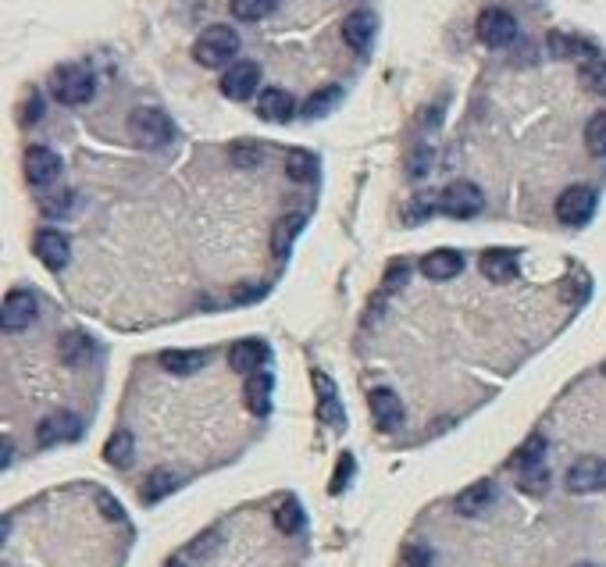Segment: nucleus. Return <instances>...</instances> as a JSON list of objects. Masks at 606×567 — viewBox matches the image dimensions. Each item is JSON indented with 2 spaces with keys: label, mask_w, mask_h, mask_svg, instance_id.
I'll use <instances>...</instances> for the list:
<instances>
[{
  "label": "nucleus",
  "mask_w": 606,
  "mask_h": 567,
  "mask_svg": "<svg viewBox=\"0 0 606 567\" xmlns=\"http://www.w3.org/2000/svg\"><path fill=\"white\" fill-rule=\"evenodd\" d=\"M518 253L513 250H485L481 253V275L485 279H493V282H510V279H518Z\"/></svg>",
  "instance_id": "obj_19"
},
{
  "label": "nucleus",
  "mask_w": 606,
  "mask_h": 567,
  "mask_svg": "<svg viewBox=\"0 0 606 567\" xmlns=\"http://www.w3.org/2000/svg\"><path fill=\"white\" fill-rule=\"evenodd\" d=\"M54 97L61 103H68V108H79V103H89L97 94V79H94V72L83 68V65H65V68H57L54 72Z\"/></svg>",
  "instance_id": "obj_3"
},
{
  "label": "nucleus",
  "mask_w": 606,
  "mask_h": 567,
  "mask_svg": "<svg viewBox=\"0 0 606 567\" xmlns=\"http://www.w3.org/2000/svg\"><path fill=\"white\" fill-rule=\"evenodd\" d=\"M596 204H599V197H596L593 186H585V183L567 186L556 197V218L564 221V226H574V229L588 226V221H593V215H596Z\"/></svg>",
  "instance_id": "obj_4"
},
{
  "label": "nucleus",
  "mask_w": 606,
  "mask_h": 567,
  "mask_svg": "<svg viewBox=\"0 0 606 567\" xmlns=\"http://www.w3.org/2000/svg\"><path fill=\"white\" fill-rule=\"evenodd\" d=\"M407 564H411V567H429L432 554L424 546H411V549H407Z\"/></svg>",
  "instance_id": "obj_40"
},
{
  "label": "nucleus",
  "mask_w": 606,
  "mask_h": 567,
  "mask_svg": "<svg viewBox=\"0 0 606 567\" xmlns=\"http://www.w3.org/2000/svg\"><path fill=\"white\" fill-rule=\"evenodd\" d=\"M513 468H518V475H521V471L545 468V439H542V436H528L521 450L513 454Z\"/></svg>",
  "instance_id": "obj_29"
},
{
  "label": "nucleus",
  "mask_w": 606,
  "mask_h": 567,
  "mask_svg": "<svg viewBox=\"0 0 606 567\" xmlns=\"http://www.w3.org/2000/svg\"><path fill=\"white\" fill-rule=\"evenodd\" d=\"M57 353H61V361H65V364L79 368V364L89 361V353H94V339H89L86 332H79V328H72V332L61 336Z\"/></svg>",
  "instance_id": "obj_21"
},
{
  "label": "nucleus",
  "mask_w": 606,
  "mask_h": 567,
  "mask_svg": "<svg viewBox=\"0 0 606 567\" xmlns=\"http://www.w3.org/2000/svg\"><path fill=\"white\" fill-rule=\"evenodd\" d=\"M229 157H232L236 168H257V164L264 161V151L257 143H236Z\"/></svg>",
  "instance_id": "obj_35"
},
{
  "label": "nucleus",
  "mask_w": 606,
  "mask_h": 567,
  "mask_svg": "<svg viewBox=\"0 0 606 567\" xmlns=\"http://www.w3.org/2000/svg\"><path fill=\"white\" fill-rule=\"evenodd\" d=\"M285 175L293 178V183L307 186L317 178V157L311 151H290V157H285Z\"/></svg>",
  "instance_id": "obj_27"
},
{
  "label": "nucleus",
  "mask_w": 606,
  "mask_h": 567,
  "mask_svg": "<svg viewBox=\"0 0 606 567\" xmlns=\"http://www.w3.org/2000/svg\"><path fill=\"white\" fill-rule=\"evenodd\" d=\"M275 525H279V532H285V535L303 532V525H307V517H303V506H300L296 500H282L279 511H275Z\"/></svg>",
  "instance_id": "obj_32"
},
{
  "label": "nucleus",
  "mask_w": 606,
  "mask_h": 567,
  "mask_svg": "<svg viewBox=\"0 0 606 567\" xmlns=\"http://www.w3.org/2000/svg\"><path fill=\"white\" fill-rule=\"evenodd\" d=\"M175 489H178V475L169 471V468H158V471L147 475L140 497H143V503H161L164 497H172Z\"/></svg>",
  "instance_id": "obj_24"
},
{
  "label": "nucleus",
  "mask_w": 606,
  "mask_h": 567,
  "mask_svg": "<svg viewBox=\"0 0 606 567\" xmlns=\"http://www.w3.org/2000/svg\"><path fill=\"white\" fill-rule=\"evenodd\" d=\"M257 86H261V65L253 62H236L221 76V94L229 100H250L257 94Z\"/></svg>",
  "instance_id": "obj_10"
},
{
  "label": "nucleus",
  "mask_w": 606,
  "mask_h": 567,
  "mask_svg": "<svg viewBox=\"0 0 606 567\" xmlns=\"http://www.w3.org/2000/svg\"><path fill=\"white\" fill-rule=\"evenodd\" d=\"M132 457H136V443H132V436H129L126 428L115 432V436L108 439V446H104V460H108V465H115V468H129Z\"/></svg>",
  "instance_id": "obj_28"
},
{
  "label": "nucleus",
  "mask_w": 606,
  "mask_h": 567,
  "mask_svg": "<svg viewBox=\"0 0 606 567\" xmlns=\"http://www.w3.org/2000/svg\"><path fill=\"white\" fill-rule=\"evenodd\" d=\"M421 272L429 275L432 282H450V279H457L464 272V253L457 250H432V253H424L421 258Z\"/></svg>",
  "instance_id": "obj_14"
},
{
  "label": "nucleus",
  "mask_w": 606,
  "mask_h": 567,
  "mask_svg": "<svg viewBox=\"0 0 606 567\" xmlns=\"http://www.w3.org/2000/svg\"><path fill=\"white\" fill-rule=\"evenodd\" d=\"M36 318H40L36 293H29V290L8 293V301H4V332L19 336V332H25V328H33Z\"/></svg>",
  "instance_id": "obj_8"
},
{
  "label": "nucleus",
  "mask_w": 606,
  "mask_h": 567,
  "mask_svg": "<svg viewBox=\"0 0 606 567\" xmlns=\"http://www.w3.org/2000/svg\"><path fill=\"white\" fill-rule=\"evenodd\" d=\"M25 178L36 189H47L61 178V157L51 151V146H29L25 151Z\"/></svg>",
  "instance_id": "obj_9"
},
{
  "label": "nucleus",
  "mask_w": 606,
  "mask_h": 567,
  "mask_svg": "<svg viewBox=\"0 0 606 567\" xmlns=\"http://www.w3.org/2000/svg\"><path fill=\"white\" fill-rule=\"evenodd\" d=\"M478 40L493 51L510 47V43L518 40V19L504 8H485L478 14Z\"/></svg>",
  "instance_id": "obj_5"
},
{
  "label": "nucleus",
  "mask_w": 606,
  "mask_h": 567,
  "mask_svg": "<svg viewBox=\"0 0 606 567\" xmlns=\"http://www.w3.org/2000/svg\"><path fill=\"white\" fill-rule=\"evenodd\" d=\"M264 361H268V347L261 339H239V342H232L229 364H232V371H239V375H257V371L264 368Z\"/></svg>",
  "instance_id": "obj_16"
},
{
  "label": "nucleus",
  "mask_w": 606,
  "mask_h": 567,
  "mask_svg": "<svg viewBox=\"0 0 606 567\" xmlns=\"http://www.w3.org/2000/svg\"><path fill=\"white\" fill-rule=\"evenodd\" d=\"M236 54H239V33L232 25H207L193 43L196 65H204V68L236 65Z\"/></svg>",
  "instance_id": "obj_1"
},
{
  "label": "nucleus",
  "mask_w": 606,
  "mask_h": 567,
  "mask_svg": "<svg viewBox=\"0 0 606 567\" xmlns=\"http://www.w3.org/2000/svg\"><path fill=\"white\" fill-rule=\"evenodd\" d=\"M496 497H499V489H496V482H475V486H467L461 497H457V514H464V517H478V514H485L489 506L496 503Z\"/></svg>",
  "instance_id": "obj_17"
},
{
  "label": "nucleus",
  "mask_w": 606,
  "mask_h": 567,
  "mask_svg": "<svg viewBox=\"0 0 606 567\" xmlns=\"http://www.w3.org/2000/svg\"><path fill=\"white\" fill-rule=\"evenodd\" d=\"M207 364V353L204 350H169L161 353V368L169 375H196Z\"/></svg>",
  "instance_id": "obj_23"
},
{
  "label": "nucleus",
  "mask_w": 606,
  "mask_h": 567,
  "mask_svg": "<svg viewBox=\"0 0 606 567\" xmlns=\"http://www.w3.org/2000/svg\"><path fill=\"white\" fill-rule=\"evenodd\" d=\"M33 247H36L40 264L51 268V272H61V268H68V261H72V243H68V236L57 232V229H40Z\"/></svg>",
  "instance_id": "obj_12"
},
{
  "label": "nucleus",
  "mask_w": 606,
  "mask_h": 567,
  "mask_svg": "<svg viewBox=\"0 0 606 567\" xmlns=\"http://www.w3.org/2000/svg\"><path fill=\"white\" fill-rule=\"evenodd\" d=\"M518 482L524 492H532V497H539V492L550 489V468H535V471H521Z\"/></svg>",
  "instance_id": "obj_36"
},
{
  "label": "nucleus",
  "mask_w": 606,
  "mask_h": 567,
  "mask_svg": "<svg viewBox=\"0 0 606 567\" xmlns=\"http://www.w3.org/2000/svg\"><path fill=\"white\" fill-rule=\"evenodd\" d=\"M574 567H596V564H574Z\"/></svg>",
  "instance_id": "obj_43"
},
{
  "label": "nucleus",
  "mask_w": 606,
  "mask_h": 567,
  "mask_svg": "<svg viewBox=\"0 0 606 567\" xmlns=\"http://www.w3.org/2000/svg\"><path fill=\"white\" fill-rule=\"evenodd\" d=\"M582 83H585L588 94L606 97V62L599 54L588 57V62H582Z\"/></svg>",
  "instance_id": "obj_33"
},
{
  "label": "nucleus",
  "mask_w": 606,
  "mask_h": 567,
  "mask_svg": "<svg viewBox=\"0 0 606 567\" xmlns=\"http://www.w3.org/2000/svg\"><path fill=\"white\" fill-rule=\"evenodd\" d=\"M371 404V422L378 432H397L403 425V400L392 390H375L368 396Z\"/></svg>",
  "instance_id": "obj_13"
},
{
  "label": "nucleus",
  "mask_w": 606,
  "mask_h": 567,
  "mask_svg": "<svg viewBox=\"0 0 606 567\" xmlns=\"http://www.w3.org/2000/svg\"><path fill=\"white\" fill-rule=\"evenodd\" d=\"M350 475H354V457H343L339 471H336V482H332V492H343V482H350Z\"/></svg>",
  "instance_id": "obj_39"
},
{
  "label": "nucleus",
  "mask_w": 606,
  "mask_h": 567,
  "mask_svg": "<svg viewBox=\"0 0 606 567\" xmlns=\"http://www.w3.org/2000/svg\"><path fill=\"white\" fill-rule=\"evenodd\" d=\"M550 51L556 57H578V62H588V57H596V47L593 43H585L578 36H564V33H553L550 36Z\"/></svg>",
  "instance_id": "obj_30"
},
{
  "label": "nucleus",
  "mask_w": 606,
  "mask_h": 567,
  "mask_svg": "<svg viewBox=\"0 0 606 567\" xmlns=\"http://www.w3.org/2000/svg\"><path fill=\"white\" fill-rule=\"evenodd\" d=\"M435 207L450 218H475L485 207V197H481V189L475 183H450L435 197Z\"/></svg>",
  "instance_id": "obj_6"
},
{
  "label": "nucleus",
  "mask_w": 606,
  "mask_h": 567,
  "mask_svg": "<svg viewBox=\"0 0 606 567\" xmlns=\"http://www.w3.org/2000/svg\"><path fill=\"white\" fill-rule=\"evenodd\" d=\"M40 115H43V103H40V97H33V103H29V115H25V118H33V122H36Z\"/></svg>",
  "instance_id": "obj_41"
},
{
  "label": "nucleus",
  "mask_w": 606,
  "mask_h": 567,
  "mask_svg": "<svg viewBox=\"0 0 606 567\" xmlns=\"http://www.w3.org/2000/svg\"><path fill=\"white\" fill-rule=\"evenodd\" d=\"M229 8L239 22H261L279 8V0H229Z\"/></svg>",
  "instance_id": "obj_31"
},
{
  "label": "nucleus",
  "mask_w": 606,
  "mask_h": 567,
  "mask_svg": "<svg viewBox=\"0 0 606 567\" xmlns=\"http://www.w3.org/2000/svg\"><path fill=\"white\" fill-rule=\"evenodd\" d=\"M314 385H317V417L328 425V428H343V407H339V396H336V385H332L328 375H314Z\"/></svg>",
  "instance_id": "obj_20"
},
{
  "label": "nucleus",
  "mask_w": 606,
  "mask_h": 567,
  "mask_svg": "<svg viewBox=\"0 0 606 567\" xmlns=\"http://www.w3.org/2000/svg\"><path fill=\"white\" fill-rule=\"evenodd\" d=\"M339 100H343V86H325V89H317V94L307 97V103H303V118H325L339 108Z\"/></svg>",
  "instance_id": "obj_26"
},
{
  "label": "nucleus",
  "mask_w": 606,
  "mask_h": 567,
  "mask_svg": "<svg viewBox=\"0 0 606 567\" xmlns=\"http://www.w3.org/2000/svg\"><path fill=\"white\" fill-rule=\"evenodd\" d=\"M303 221H307V215H285V218H279V226H275V236H271V250H275V258H285L290 253V247H293V240L300 236V229H303Z\"/></svg>",
  "instance_id": "obj_25"
},
{
  "label": "nucleus",
  "mask_w": 606,
  "mask_h": 567,
  "mask_svg": "<svg viewBox=\"0 0 606 567\" xmlns=\"http://www.w3.org/2000/svg\"><path fill=\"white\" fill-rule=\"evenodd\" d=\"M585 146L593 157H606V111H596L585 126Z\"/></svg>",
  "instance_id": "obj_34"
},
{
  "label": "nucleus",
  "mask_w": 606,
  "mask_h": 567,
  "mask_svg": "<svg viewBox=\"0 0 606 567\" xmlns=\"http://www.w3.org/2000/svg\"><path fill=\"white\" fill-rule=\"evenodd\" d=\"M164 567H186V564H182V560H169V564H164Z\"/></svg>",
  "instance_id": "obj_42"
},
{
  "label": "nucleus",
  "mask_w": 606,
  "mask_h": 567,
  "mask_svg": "<svg viewBox=\"0 0 606 567\" xmlns=\"http://www.w3.org/2000/svg\"><path fill=\"white\" fill-rule=\"evenodd\" d=\"M79 432H83L79 414H72V411H57V414H47V417H43V422H40L36 439H40V446H57V443H72V439H79Z\"/></svg>",
  "instance_id": "obj_11"
},
{
  "label": "nucleus",
  "mask_w": 606,
  "mask_h": 567,
  "mask_svg": "<svg viewBox=\"0 0 606 567\" xmlns=\"http://www.w3.org/2000/svg\"><path fill=\"white\" fill-rule=\"evenodd\" d=\"M257 115H261L264 122L282 126L296 115V100H293V94H285V89L268 86V89H261V100H257Z\"/></svg>",
  "instance_id": "obj_15"
},
{
  "label": "nucleus",
  "mask_w": 606,
  "mask_h": 567,
  "mask_svg": "<svg viewBox=\"0 0 606 567\" xmlns=\"http://www.w3.org/2000/svg\"><path fill=\"white\" fill-rule=\"evenodd\" d=\"M97 506L104 514H108L111 521H126V511H121V503H115L108 492H97Z\"/></svg>",
  "instance_id": "obj_38"
},
{
  "label": "nucleus",
  "mask_w": 606,
  "mask_h": 567,
  "mask_svg": "<svg viewBox=\"0 0 606 567\" xmlns=\"http://www.w3.org/2000/svg\"><path fill=\"white\" fill-rule=\"evenodd\" d=\"M429 164H432V151L429 146H418V151L411 154V175L421 178L424 172H429Z\"/></svg>",
  "instance_id": "obj_37"
},
{
  "label": "nucleus",
  "mask_w": 606,
  "mask_h": 567,
  "mask_svg": "<svg viewBox=\"0 0 606 567\" xmlns=\"http://www.w3.org/2000/svg\"><path fill=\"white\" fill-rule=\"evenodd\" d=\"M375 29H378V22H375V14L371 11H354V14H346V22H343V40L350 43L354 51H368L371 47V40H375Z\"/></svg>",
  "instance_id": "obj_18"
},
{
  "label": "nucleus",
  "mask_w": 606,
  "mask_h": 567,
  "mask_svg": "<svg viewBox=\"0 0 606 567\" xmlns=\"http://www.w3.org/2000/svg\"><path fill=\"white\" fill-rule=\"evenodd\" d=\"M603 375H606V364H603Z\"/></svg>",
  "instance_id": "obj_44"
},
{
  "label": "nucleus",
  "mask_w": 606,
  "mask_h": 567,
  "mask_svg": "<svg viewBox=\"0 0 606 567\" xmlns=\"http://www.w3.org/2000/svg\"><path fill=\"white\" fill-rule=\"evenodd\" d=\"M271 396H275V379H271L268 371H261V375H250V382H247V407H250V414L264 417L271 411Z\"/></svg>",
  "instance_id": "obj_22"
},
{
  "label": "nucleus",
  "mask_w": 606,
  "mask_h": 567,
  "mask_svg": "<svg viewBox=\"0 0 606 567\" xmlns=\"http://www.w3.org/2000/svg\"><path fill=\"white\" fill-rule=\"evenodd\" d=\"M567 489L574 497H588V492L606 489V457H582L567 468Z\"/></svg>",
  "instance_id": "obj_7"
},
{
  "label": "nucleus",
  "mask_w": 606,
  "mask_h": 567,
  "mask_svg": "<svg viewBox=\"0 0 606 567\" xmlns=\"http://www.w3.org/2000/svg\"><path fill=\"white\" fill-rule=\"evenodd\" d=\"M129 137L140 146H169L175 140V122L161 108H136L129 115Z\"/></svg>",
  "instance_id": "obj_2"
}]
</instances>
